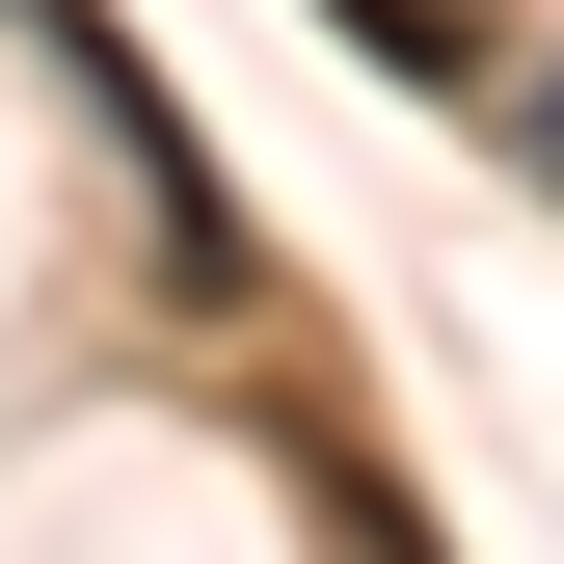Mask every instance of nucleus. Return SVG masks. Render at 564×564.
<instances>
[{
    "label": "nucleus",
    "mask_w": 564,
    "mask_h": 564,
    "mask_svg": "<svg viewBox=\"0 0 564 564\" xmlns=\"http://www.w3.org/2000/svg\"><path fill=\"white\" fill-rule=\"evenodd\" d=\"M349 28H377L403 82H484V0H349Z\"/></svg>",
    "instance_id": "1"
}]
</instances>
